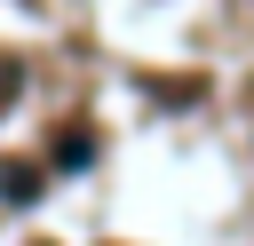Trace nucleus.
I'll return each mask as SVG.
<instances>
[{
	"label": "nucleus",
	"mask_w": 254,
	"mask_h": 246,
	"mask_svg": "<svg viewBox=\"0 0 254 246\" xmlns=\"http://www.w3.org/2000/svg\"><path fill=\"white\" fill-rule=\"evenodd\" d=\"M56 167H87V135H64L56 143Z\"/></svg>",
	"instance_id": "f03ea898"
},
{
	"label": "nucleus",
	"mask_w": 254,
	"mask_h": 246,
	"mask_svg": "<svg viewBox=\"0 0 254 246\" xmlns=\"http://www.w3.org/2000/svg\"><path fill=\"white\" fill-rule=\"evenodd\" d=\"M0 190H8V198H32V190H40V175H32V167H8V175H0Z\"/></svg>",
	"instance_id": "f257e3e1"
}]
</instances>
